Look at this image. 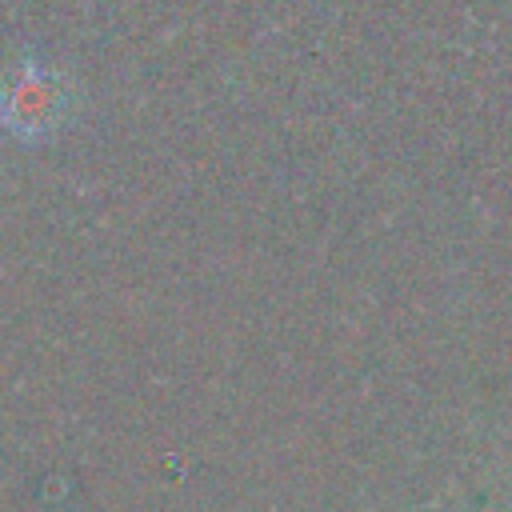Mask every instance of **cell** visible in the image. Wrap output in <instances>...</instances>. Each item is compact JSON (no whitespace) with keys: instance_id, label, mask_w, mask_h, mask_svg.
I'll return each instance as SVG.
<instances>
[{"instance_id":"6da1fadb","label":"cell","mask_w":512,"mask_h":512,"mask_svg":"<svg viewBox=\"0 0 512 512\" xmlns=\"http://www.w3.org/2000/svg\"><path fill=\"white\" fill-rule=\"evenodd\" d=\"M68 88L52 68L20 64L0 76V128L12 136H48L68 116Z\"/></svg>"}]
</instances>
